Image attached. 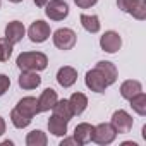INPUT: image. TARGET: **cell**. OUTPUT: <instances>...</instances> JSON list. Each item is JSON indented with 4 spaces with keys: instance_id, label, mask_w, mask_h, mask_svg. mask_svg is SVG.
Returning <instances> with one entry per match:
<instances>
[{
    "instance_id": "30",
    "label": "cell",
    "mask_w": 146,
    "mask_h": 146,
    "mask_svg": "<svg viewBox=\"0 0 146 146\" xmlns=\"http://www.w3.org/2000/svg\"><path fill=\"white\" fill-rule=\"evenodd\" d=\"M5 129H7V124H5L4 117H0V136H2V134L5 132Z\"/></svg>"
},
{
    "instance_id": "23",
    "label": "cell",
    "mask_w": 146,
    "mask_h": 146,
    "mask_svg": "<svg viewBox=\"0 0 146 146\" xmlns=\"http://www.w3.org/2000/svg\"><path fill=\"white\" fill-rule=\"evenodd\" d=\"M131 107H132V110L137 113V115H141V117H144L146 115V95L141 91V93H137V95H134L131 100Z\"/></svg>"
},
{
    "instance_id": "32",
    "label": "cell",
    "mask_w": 146,
    "mask_h": 146,
    "mask_svg": "<svg viewBox=\"0 0 146 146\" xmlns=\"http://www.w3.org/2000/svg\"><path fill=\"white\" fill-rule=\"evenodd\" d=\"M122 146H137V144L132 143V141H125V143H122Z\"/></svg>"
},
{
    "instance_id": "9",
    "label": "cell",
    "mask_w": 146,
    "mask_h": 146,
    "mask_svg": "<svg viewBox=\"0 0 146 146\" xmlns=\"http://www.w3.org/2000/svg\"><path fill=\"white\" fill-rule=\"evenodd\" d=\"M78 81V70L70 65H64L58 69L57 72V83L62 86V88H70L72 84H76Z\"/></svg>"
},
{
    "instance_id": "3",
    "label": "cell",
    "mask_w": 146,
    "mask_h": 146,
    "mask_svg": "<svg viewBox=\"0 0 146 146\" xmlns=\"http://www.w3.org/2000/svg\"><path fill=\"white\" fill-rule=\"evenodd\" d=\"M115 137H117V131L113 129V125L107 124V122H102V124L95 125L91 141L96 143V144H100V146H107V144L113 143Z\"/></svg>"
},
{
    "instance_id": "33",
    "label": "cell",
    "mask_w": 146,
    "mask_h": 146,
    "mask_svg": "<svg viewBox=\"0 0 146 146\" xmlns=\"http://www.w3.org/2000/svg\"><path fill=\"white\" fill-rule=\"evenodd\" d=\"M2 146H12V141H4Z\"/></svg>"
},
{
    "instance_id": "22",
    "label": "cell",
    "mask_w": 146,
    "mask_h": 146,
    "mask_svg": "<svg viewBox=\"0 0 146 146\" xmlns=\"http://www.w3.org/2000/svg\"><path fill=\"white\" fill-rule=\"evenodd\" d=\"M46 143H48V137L40 129H35V131L28 132V136H26V144L28 146H46Z\"/></svg>"
},
{
    "instance_id": "20",
    "label": "cell",
    "mask_w": 146,
    "mask_h": 146,
    "mask_svg": "<svg viewBox=\"0 0 146 146\" xmlns=\"http://www.w3.org/2000/svg\"><path fill=\"white\" fill-rule=\"evenodd\" d=\"M53 115H57V117H60V119H64V120H70L72 117H74V113H72V108H70V105H69V100H57V103L53 105Z\"/></svg>"
},
{
    "instance_id": "34",
    "label": "cell",
    "mask_w": 146,
    "mask_h": 146,
    "mask_svg": "<svg viewBox=\"0 0 146 146\" xmlns=\"http://www.w3.org/2000/svg\"><path fill=\"white\" fill-rule=\"evenodd\" d=\"M9 2H12V4H19V2H23V0H9Z\"/></svg>"
},
{
    "instance_id": "2",
    "label": "cell",
    "mask_w": 146,
    "mask_h": 146,
    "mask_svg": "<svg viewBox=\"0 0 146 146\" xmlns=\"http://www.w3.org/2000/svg\"><path fill=\"white\" fill-rule=\"evenodd\" d=\"M53 45L58 48V50H72L78 41V36L76 33L72 31L70 28H58L55 33H53Z\"/></svg>"
},
{
    "instance_id": "15",
    "label": "cell",
    "mask_w": 146,
    "mask_h": 146,
    "mask_svg": "<svg viewBox=\"0 0 146 146\" xmlns=\"http://www.w3.org/2000/svg\"><path fill=\"white\" fill-rule=\"evenodd\" d=\"M58 96H57V91L53 88H46L41 96L38 98V105H40V112H48L53 108V105L57 103Z\"/></svg>"
},
{
    "instance_id": "4",
    "label": "cell",
    "mask_w": 146,
    "mask_h": 146,
    "mask_svg": "<svg viewBox=\"0 0 146 146\" xmlns=\"http://www.w3.org/2000/svg\"><path fill=\"white\" fill-rule=\"evenodd\" d=\"M45 7V14L52 21H64L69 16V5L64 0H48Z\"/></svg>"
},
{
    "instance_id": "26",
    "label": "cell",
    "mask_w": 146,
    "mask_h": 146,
    "mask_svg": "<svg viewBox=\"0 0 146 146\" xmlns=\"http://www.w3.org/2000/svg\"><path fill=\"white\" fill-rule=\"evenodd\" d=\"M137 4V0H117V5H119V9L122 11V12H131L132 11V7Z\"/></svg>"
},
{
    "instance_id": "28",
    "label": "cell",
    "mask_w": 146,
    "mask_h": 146,
    "mask_svg": "<svg viewBox=\"0 0 146 146\" xmlns=\"http://www.w3.org/2000/svg\"><path fill=\"white\" fill-rule=\"evenodd\" d=\"M96 2H98V0H74V4H76L79 9H90V7H93Z\"/></svg>"
},
{
    "instance_id": "35",
    "label": "cell",
    "mask_w": 146,
    "mask_h": 146,
    "mask_svg": "<svg viewBox=\"0 0 146 146\" xmlns=\"http://www.w3.org/2000/svg\"><path fill=\"white\" fill-rule=\"evenodd\" d=\"M0 5H2V0H0Z\"/></svg>"
},
{
    "instance_id": "10",
    "label": "cell",
    "mask_w": 146,
    "mask_h": 146,
    "mask_svg": "<svg viewBox=\"0 0 146 146\" xmlns=\"http://www.w3.org/2000/svg\"><path fill=\"white\" fill-rule=\"evenodd\" d=\"M24 35H26V28H24V24H23L21 21H11V23L5 26V38H7L12 45L23 41Z\"/></svg>"
},
{
    "instance_id": "6",
    "label": "cell",
    "mask_w": 146,
    "mask_h": 146,
    "mask_svg": "<svg viewBox=\"0 0 146 146\" xmlns=\"http://www.w3.org/2000/svg\"><path fill=\"white\" fill-rule=\"evenodd\" d=\"M28 36H29V40L33 43H43V41H46L50 38V26H48V23H45L41 19L35 21L29 26V29H28Z\"/></svg>"
},
{
    "instance_id": "29",
    "label": "cell",
    "mask_w": 146,
    "mask_h": 146,
    "mask_svg": "<svg viewBox=\"0 0 146 146\" xmlns=\"http://www.w3.org/2000/svg\"><path fill=\"white\" fill-rule=\"evenodd\" d=\"M72 144H74V146H79V144H78V141H76L74 137H65V136H64V139H62L60 146H72Z\"/></svg>"
},
{
    "instance_id": "5",
    "label": "cell",
    "mask_w": 146,
    "mask_h": 146,
    "mask_svg": "<svg viewBox=\"0 0 146 146\" xmlns=\"http://www.w3.org/2000/svg\"><path fill=\"white\" fill-rule=\"evenodd\" d=\"M100 46L103 52L107 53H117L122 46V38L117 31H105L102 36H100Z\"/></svg>"
},
{
    "instance_id": "12",
    "label": "cell",
    "mask_w": 146,
    "mask_h": 146,
    "mask_svg": "<svg viewBox=\"0 0 146 146\" xmlns=\"http://www.w3.org/2000/svg\"><path fill=\"white\" fill-rule=\"evenodd\" d=\"M17 83L23 90H36L41 84V78L36 70H21Z\"/></svg>"
},
{
    "instance_id": "14",
    "label": "cell",
    "mask_w": 146,
    "mask_h": 146,
    "mask_svg": "<svg viewBox=\"0 0 146 146\" xmlns=\"http://www.w3.org/2000/svg\"><path fill=\"white\" fill-rule=\"evenodd\" d=\"M16 108L21 110L23 113L29 115V117H35V115L40 113V105H38V100L35 96H24V98H21L17 102Z\"/></svg>"
},
{
    "instance_id": "1",
    "label": "cell",
    "mask_w": 146,
    "mask_h": 146,
    "mask_svg": "<svg viewBox=\"0 0 146 146\" xmlns=\"http://www.w3.org/2000/svg\"><path fill=\"white\" fill-rule=\"evenodd\" d=\"M17 67L21 70H45L48 67V57L41 52H23L17 60H16Z\"/></svg>"
},
{
    "instance_id": "13",
    "label": "cell",
    "mask_w": 146,
    "mask_h": 146,
    "mask_svg": "<svg viewBox=\"0 0 146 146\" xmlns=\"http://www.w3.org/2000/svg\"><path fill=\"white\" fill-rule=\"evenodd\" d=\"M93 131H95V125H91V124H88V122H81V124L76 125L74 136H72V137L78 141L79 146H81V144H88V143H91Z\"/></svg>"
},
{
    "instance_id": "21",
    "label": "cell",
    "mask_w": 146,
    "mask_h": 146,
    "mask_svg": "<svg viewBox=\"0 0 146 146\" xmlns=\"http://www.w3.org/2000/svg\"><path fill=\"white\" fill-rule=\"evenodd\" d=\"M31 120H33V117L23 113V112L17 110V108H12V112H11V122H12V125H14L16 129H24V127H28V125L31 124Z\"/></svg>"
},
{
    "instance_id": "24",
    "label": "cell",
    "mask_w": 146,
    "mask_h": 146,
    "mask_svg": "<svg viewBox=\"0 0 146 146\" xmlns=\"http://www.w3.org/2000/svg\"><path fill=\"white\" fill-rule=\"evenodd\" d=\"M12 48L14 45L4 36V38H0V62H7L12 55Z\"/></svg>"
},
{
    "instance_id": "7",
    "label": "cell",
    "mask_w": 146,
    "mask_h": 146,
    "mask_svg": "<svg viewBox=\"0 0 146 146\" xmlns=\"http://www.w3.org/2000/svg\"><path fill=\"white\" fill-rule=\"evenodd\" d=\"M110 124L113 125V129L117 131V134H127V132H131L134 122H132V117L125 110H117V112H113Z\"/></svg>"
},
{
    "instance_id": "31",
    "label": "cell",
    "mask_w": 146,
    "mask_h": 146,
    "mask_svg": "<svg viewBox=\"0 0 146 146\" xmlns=\"http://www.w3.org/2000/svg\"><path fill=\"white\" fill-rule=\"evenodd\" d=\"M33 2H35V5H36V7H45L48 0H33Z\"/></svg>"
},
{
    "instance_id": "25",
    "label": "cell",
    "mask_w": 146,
    "mask_h": 146,
    "mask_svg": "<svg viewBox=\"0 0 146 146\" xmlns=\"http://www.w3.org/2000/svg\"><path fill=\"white\" fill-rule=\"evenodd\" d=\"M129 14L137 21H144L146 19V0H137V4L132 7Z\"/></svg>"
},
{
    "instance_id": "18",
    "label": "cell",
    "mask_w": 146,
    "mask_h": 146,
    "mask_svg": "<svg viewBox=\"0 0 146 146\" xmlns=\"http://www.w3.org/2000/svg\"><path fill=\"white\" fill-rule=\"evenodd\" d=\"M48 131L57 137L65 136L67 134V120H64V119H60L57 115H52L48 119Z\"/></svg>"
},
{
    "instance_id": "27",
    "label": "cell",
    "mask_w": 146,
    "mask_h": 146,
    "mask_svg": "<svg viewBox=\"0 0 146 146\" xmlns=\"http://www.w3.org/2000/svg\"><path fill=\"white\" fill-rule=\"evenodd\" d=\"M11 88V78L5 74H0V96H4Z\"/></svg>"
},
{
    "instance_id": "17",
    "label": "cell",
    "mask_w": 146,
    "mask_h": 146,
    "mask_svg": "<svg viewBox=\"0 0 146 146\" xmlns=\"http://www.w3.org/2000/svg\"><path fill=\"white\" fill-rule=\"evenodd\" d=\"M141 91H143V84L136 79H127L120 84V96L125 100H131L134 95H137Z\"/></svg>"
},
{
    "instance_id": "8",
    "label": "cell",
    "mask_w": 146,
    "mask_h": 146,
    "mask_svg": "<svg viewBox=\"0 0 146 146\" xmlns=\"http://www.w3.org/2000/svg\"><path fill=\"white\" fill-rule=\"evenodd\" d=\"M84 83H86V86H88L91 91H95V93H103V91L108 88L105 78L102 76V72H100L98 69H91V70L86 72Z\"/></svg>"
},
{
    "instance_id": "16",
    "label": "cell",
    "mask_w": 146,
    "mask_h": 146,
    "mask_svg": "<svg viewBox=\"0 0 146 146\" xmlns=\"http://www.w3.org/2000/svg\"><path fill=\"white\" fill-rule=\"evenodd\" d=\"M69 105H70L72 113H74V115H81L86 110V107H88V96L84 93H79V91L72 93L70 98H69Z\"/></svg>"
},
{
    "instance_id": "19",
    "label": "cell",
    "mask_w": 146,
    "mask_h": 146,
    "mask_svg": "<svg viewBox=\"0 0 146 146\" xmlns=\"http://www.w3.org/2000/svg\"><path fill=\"white\" fill-rule=\"evenodd\" d=\"M79 21H81V26H83L88 33H91V35L98 33L100 28H102V24H100V17L95 16V14H81Z\"/></svg>"
},
{
    "instance_id": "11",
    "label": "cell",
    "mask_w": 146,
    "mask_h": 146,
    "mask_svg": "<svg viewBox=\"0 0 146 146\" xmlns=\"http://www.w3.org/2000/svg\"><path fill=\"white\" fill-rule=\"evenodd\" d=\"M95 69H98V70L102 72V76L105 78V81H107L108 86L115 84V81H117V78H119V70H117L115 64H112V62H108V60H100V62L95 65Z\"/></svg>"
}]
</instances>
